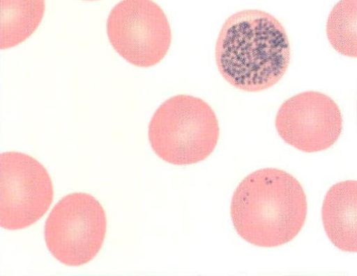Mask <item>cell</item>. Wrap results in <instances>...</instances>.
Wrapping results in <instances>:
<instances>
[{"label": "cell", "mask_w": 357, "mask_h": 276, "mask_svg": "<svg viewBox=\"0 0 357 276\" xmlns=\"http://www.w3.org/2000/svg\"><path fill=\"white\" fill-rule=\"evenodd\" d=\"M218 69L230 85L259 92L276 84L286 73L291 58L288 35L271 14L247 9L229 16L215 44Z\"/></svg>", "instance_id": "6da1fadb"}, {"label": "cell", "mask_w": 357, "mask_h": 276, "mask_svg": "<svg viewBox=\"0 0 357 276\" xmlns=\"http://www.w3.org/2000/svg\"><path fill=\"white\" fill-rule=\"evenodd\" d=\"M307 211L305 191L291 174L278 168L256 170L234 192L230 215L247 242L271 247L291 241L303 228Z\"/></svg>", "instance_id": "7a4b0ae2"}, {"label": "cell", "mask_w": 357, "mask_h": 276, "mask_svg": "<svg viewBox=\"0 0 357 276\" xmlns=\"http://www.w3.org/2000/svg\"><path fill=\"white\" fill-rule=\"evenodd\" d=\"M220 129L216 115L201 98L177 95L155 111L149 125L153 152L174 165H190L207 158L214 150Z\"/></svg>", "instance_id": "3957f363"}, {"label": "cell", "mask_w": 357, "mask_h": 276, "mask_svg": "<svg viewBox=\"0 0 357 276\" xmlns=\"http://www.w3.org/2000/svg\"><path fill=\"white\" fill-rule=\"evenodd\" d=\"M107 218L102 204L90 194L63 197L50 213L44 229L47 247L61 263L79 266L91 261L104 243Z\"/></svg>", "instance_id": "277c9868"}, {"label": "cell", "mask_w": 357, "mask_h": 276, "mask_svg": "<svg viewBox=\"0 0 357 276\" xmlns=\"http://www.w3.org/2000/svg\"><path fill=\"white\" fill-rule=\"evenodd\" d=\"M107 33L114 50L129 63L149 67L166 56L172 31L162 9L152 0H122L107 21Z\"/></svg>", "instance_id": "5b68a950"}, {"label": "cell", "mask_w": 357, "mask_h": 276, "mask_svg": "<svg viewBox=\"0 0 357 276\" xmlns=\"http://www.w3.org/2000/svg\"><path fill=\"white\" fill-rule=\"evenodd\" d=\"M53 185L46 168L19 152L0 155V225L8 230L31 226L49 209Z\"/></svg>", "instance_id": "8992f818"}, {"label": "cell", "mask_w": 357, "mask_h": 276, "mask_svg": "<svg viewBox=\"0 0 357 276\" xmlns=\"http://www.w3.org/2000/svg\"><path fill=\"white\" fill-rule=\"evenodd\" d=\"M275 124L285 143L311 153L335 144L342 130V117L339 106L329 96L306 91L282 104Z\"/></svg>", "instance_id": "52a82bcc"}, {"label": "cell", "mask_w": 357, "mask_h": 276, "mask_svg": "<svg viewBox=\"0 0 357 276\" xmlns=\"http://www.w3.org/2000/svg\"><path fill=\"white\" fill-rule=\"evenodd\" d=\"M325 232L339 250L357 252V181L346 180L327 191L321 208Z\"/></svg>", "instance_id": "ba28073f"}, {"label": "cell", "mask_w": 357, "mask_h": 276, "mask_svg": "<svg viewBox=\"0 0 357 276\" xmlns=\"http://www.w3.org/2000/svg\"><path fill=\"white\" fill-rule=\"evenodd\" d=\"M45 10V0H1V49L29 38L40 25Z\"/></svg>", "instance_id": "9c48e42d"}, {"label": "cell", "mask_w": 357, "mask_h": 276, "mask_svg": "<svg viewBox=\"0 0 357 276\" xmlns=\"http://www.w3.org/2000/svg\"><path fill=\"white\" fill-rule=\"evenodd\" d=\"M326 35L339 54L357 58V0H340L326 22Z\"/></svg>", "instance_id": "30bf717a"}, {"label": "cell", "mask_w": 357, "mask_h": 276, "mask_svg": "<svg viewBox=\"0 0 357 276\" xmlns=\"http://www.w3.org/2000/svg\"><path fill=\"white\" fill-rule=\"evenodd\" d=\"M86 1H95V0H86Z\"/></svg>", "instance_id": "8fae6325"}]
</instances>
